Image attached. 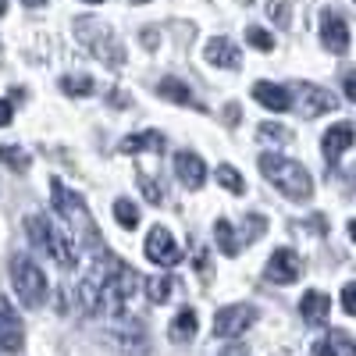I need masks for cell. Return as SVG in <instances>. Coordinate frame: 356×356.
Listing matches in <instances>:
<instances>
[{
	"mask_svg": "<svg viewBox=\"0 0 356 356\" xmlns=\"http://www.w3.org/2000/svg\"><path fill=\"white\" fill-rule=\"evenodd\" d=\"M143 278L132 271L125 260L118 257H100L97 267L89 271L82 282H79V307L89 314V317H100V314H111V317H125L132 296L139 292Z\"/></svg>",
	"mask_w": 356,
	"mask_h": 356,
	"instance_id": "cell-1",
	"label": "cell"
},
{
	"mask_svg": "<svg viewBox=\"0 0 356 356\" xmlns=\"http://www.w3.org/2000/svg\"><path fill=\"white\" fill-rule=\"evenodd\" d=\"M50 196H54V211L57 218H61L68 225V243L75 250H104V235L93 221V214H89V207L82 203V196H75L72 189H65L61 178H50Z\"/></svg>",
	"mask_w": 356,
	"mask_h": 356,
	"instance_id": "cell-2",
	"label": "cell"
},
{
	"mask_svg": "<svg viewBox=\"0 0 356 356\" xmlns=\"http://www.w3.org/2000/svg\"><path fill=\"white\" fill-rule=\"evenodd\" d=\"M260 171H264L267 182H271L275 189H282L289 200H310V193H314L310 171L300 161H289V157H278V154H264L260 157Z\"/></svg>",
	"mask_w": 356,
	"mask_h": 356,
	"instance_id": "cell-3",
	"label": "cell"
},
{
	"mask_svg": "<svg viewBox=\"0 0 356 356\" xmlns=\"http://www.w3.org/2000/svg\"><path fill=\"white\" fill-rule=\"evenodd\" d=\"M25 235H29V243H33L40 253H47L50 260H57V267H68L75 264V246L68 243V235L65 232H57L43 214H33V218H25Z\"/></svg>",
	"mask_w": 356,
	"mask_h": 356,
	"instance_id": "cell-4",
	"label": "cell"
},
{
	"mask_svg": "<svg viewBox=\"0 0 356 356\" xmlns=\"http://www.w3.org/2000/svg\"><path fill=\"white\" fill-rule=\"evenodd\" d=\"M75 36H79L89 50H93L100 61H107L111 68H122V65H125V47L118 43V36L111 33L104 22H97V18H79V22H75Z\"/></svg>",
	"mask_w": 356,
	"mask_h": 356,
	"instance_id": "cell-5",
	"label": "cell"
},
{
	"mask_svg": "<svg viewBox=\"0 0 356 356\" xmlns=\"http://www.w3.org/2000/svg\"><path fill=\"white\" fill-rule=\"evenodd\" d=\"M11 282H15L18 300H22L29 310L43 307V300H47V275L40 271V264H36V260L18 257V260L11 264Z\"/></svg>",
	"mask_w": 356,
	"mask_h": 356,
	"instance_id": "cell-6",
	"label": "cell"
},
{
	"mask_svg": "<svg viewBox=\"0 0 356 356\" xmlns=\"http://www.w3.org/2000/svg\"><path fill=\"white\" fill-rule=\"evenodd\" d=\"M289 107H296L303 118H317V114L335 107V97L321 86H303L300 82V86H289Z\"/></svg>",
	"mask_w": 356,
	"mask_h": 356,
	"instance_id": "cell-7",
	"label": "cell"
},
{
	"mask_svg": "<svg viewBox=\"0 0 356 356\" xmlns=\"http://www.w3.org/2000/svg\"><path fill=\"white\" fill-rule=\"evenodd\" d=\"M253 321H257V307H246V303L225 307L214 317V339H239Z\"/></svg>",
	"mask_w": 356,
	"mask_h": 356,
	"instance_id": "cell-8",
	"label": "cell"
},
{
	"mask_svg": "<svg viewBox=\"0 0 356 356\" xmlns=\"http://www.w3.org/2000/svg\"><path fill=\"white\" fill-rule=\"evenodd\" d=\"M300 271H303V260L296 257V250H289V246H282V250H275L271 257H267V282H275V285H292L296 278H300Z\"/></svg>",
	"mask_w": 356,
	"mask_h": 356,
	"instance_id": "cell-9",
	"label": "cell"
},
{
	"mask_svg": "<svg viewBox=\"0 0 356 356\" xmlns=\"http://www.w3.org/2000/svg\"><path fill=\"white\" fill-rule=\"evenodd\" d=\"M146 257H150L157 267H175V264H182V250L175 246L171 239V232L168 228H150V235H146Z\"/></svg>",
	"mask_w": 356,
	"mask_h": 356,
	"instance_id": "cell-10",
	"label": "cell"
},
{
	"mask_svg": "<svg viewBox=\"0 0 356 356\" xmlns=\"http://www.w3.org/2000/svg\"><path fill=\"white\" fill-rule=\"evenodd\" d=\"M321 43L328 47L332 54H346L349 50V25H346L342 15H335V11L321 15Z\"/></svg>",
	"mask_w": 356,
	"mask_h": 356,
	"instance_id": "cell-11",
	"label": "cell"
},
{
	"mask_svg": "<svg viewBox=\"0 0 356 356\" xmlns=\"http://www.w3.org/2000/svg\"><path fill=\"white\" fill-rule=\"evenodd\" d=\"M22 339H25L22 317L15 314V307L4 300V296H0V349H4V353H18Z\"/></svg>",
	"mask_w": 356,
	"mask_h": 356,
	"instance_id": "cell-12",
	"label": "cell"
},
{
	"mask_svg": "<svg viewBox=\"0 0 356 356\" xmlns=\"http://www.w3.org/2000/svg\"><path fill=\"white\" fill-rule=\"evenodd\" d=\"M175 175H178V182H182L186 189H200V186L207 182L203 161H200L196 154H189V150H182V154L175 157Z\"/></svg>",
	"mask_w": 356,
	"mask_h": 356,
	"instance_id": "cell-13",
	"label": "cell"
},
{
	"mask_svg": "<svg viewBox=\"0 0 356 356\" xmlns=\"http://www.w3.org/2000/svg\"><path fill=\"white\" fill-rule=\"evenodd\" d=\"M349 146H353V125H349V122L332 125L328 132H324V161L335 164V161L349 150Z\"/></svg>",
	"mask_w": 356,
	"mask_h": 356,
	"instance_id": "cell-14",
	"label": "cell"
},
{
	"mask_svg": "<svg viewBox=\"0 0 356 356\" xmlns=\"http://www.w3.org/2000/svg\"><path fill=\"white\" fill-rule=\"evenodd\" d=\"M253 100L264 104L267 111H289V89L285 86H275V82H257L253 86Z\"/></svg>",
	"mask_w": 356,
	"mask_h": 356,
	"instance_id": "cell-15",
	"label": "cell"
},
{
	"mask_svg": "<svg viewBox=\"0 0 356 356\" xmlns=\"http://www.w3.org/2000/svg\"><path fill=\"white\" fill-rule=\"evenodd\" d=\"M300 314L307 317V324H324V317L332 314V300L324 292L310 289V292H303V300H300Z\"/></svg>",
	"mask_w": 356,
	"mask_h": 356,
	"instance_id": "cell-16",
	"label": "cell"
},
{
	"mask_svg": "<svg viewBox=\"0 0 356 356\" xmlns=\"http://www.w3.org/2000/svg\"><path fill=\"white\" fill-rule=\"evenodd\" d=\"M157 93H161L164 100H175V104H182V107H196V111H203V104L196 100V93H193V89H189L186 82H178V79H161Z\"/></svg>",
	"mask_w": 356,
	"mask_h": 356,
	"instance_id": "cell-17",
	"label": "cell"
},
{
	"mask_svg": "<svg viewBox=\"0 0 356 356\" xmlns=\"http://www.w3.org/2000/svg\"><path fill=\"white\" fill-rule=\"evenodd\" d=\"M207 61L218 65V68H239V50H235V43H228L225 36H218V40L207 43Z\"/></svg>",
	"mask_w": 356,
	"mask_h": 356,
	"instance_id": "cell-18",
	"label": "cell"
},
{
	"mask_svg": "<svg viewBox=\"0 0 356 356\" xmlns=\"http://www.w3.org/2000/svg\"><path fill=\"white\" fill-rule=\"evenodd\" d=\"M122 154H164V136L161 132H139L122 139Z\"/></svg>",
	"mask_w": 356,
	"mask_h": 356,
	"instance_id": "cell-19",
	"label": "cell"
},
{
	"mask_svg": "<svg viewBox=\"0 0 356 356\" xmlns=\"http://www.w3.org/2000/svg\"><path fill=\"white\" fill-rule=\"evenodd\" d=\"M196 328H200V324H196V314L193 310H182V314H178L175 321H171V342H193L196 339Z\"/></svg>",
	"mask_w": 356,
	"mask_h": 356,
	"instance_id": "cell-20",
	"label": "cell"
},
{
	"mask_svg": "<svg viewBox=\"0 0 356 356\" xmlns=\"http://www.w3.org/2000/svg\"><path fill=\"white\" fill-rule=\"evenodd\" d=\"M339 349H342L346 356H353V346H349V335H346V332H332L328 339H321V342L314 346V356H339Z\"/></svg>",
	"mask_w": 356,
	"mask_h": 356,
	"instance_id": "cell-21",
	"label": "cell"
},
{
	"mask_svg": "<svg viewBox=\"0 0 356 356\" xmlns=\"http://www.w3.org/2000/svg\"><path fill=\"white\" fill-rule=\"evenodd\" d=\"M146 285V296H150V303H168L171 300V296H175V289H178V282L175 278H146L143 282Z\"/></svg>",
	"mask_w": 356,
	"mask_h": 356,
	"instance_id": "cell-22",
	"label": "cell"
},
{
	"mask_svg": "<svg viewBox=\"0 0 356 356\" xmlns=\"http://www.w3.org/2000/svg\"><path fill=\"white\" fill-rule=\"evenodd\" d=\"M214 232H218V246H221L225 257H235V253H239V239H235V228H232L225 218H218Z\"/></svg>",
	"mask_w": 356,
	"mask_h": 356,
	"instance_id": "cell-23",
	"label": "cell"
},
{
	"mask_svg": "<svg viewBox=\"0 0 356 356\" xmlns=\"http://www.w3.org/2000/svg\"><path fill=\"white\" fill-rule=\"evenodd\" d=\"M114 218L122 228H136L139 225V207L132 200H114Z\"/></svg>",
	"mask_w": 356,
	"mask_h": 356,
	"instance_id": "cell-24",
	"label": "cell"
},
{
	"mask_svg": "<svg viewBox=\"0 0 356 356\" xmlns=\"http://www.w3.org/2000/svg\"><path fill=\"white\" fill-rule=\"evenodd\" d=\"M0 164H8V168H15V171H29L33 157H29L25 150H18V146H0Z\"/></svg>",
	"mask_w": 356,
	"mask_h": 356,
	"instance_id": "cell-25",
	"label": "cell"
},
{
	"mask_svg": "<svg viewBox=\"0 0 356 356\" xmlns=\"http://www.w3.org/2000/svg\"><path fill=\"white\" fill-rule=\"evenodd\" d=\"M61 89L72 93V97H89V93H93V79H89V75H65Z\"/></svg>",
	"mask_w": 356,
	"mask_h": 356,
	"instance_id": "cell-26",
	"label": "cell"
},
{
	"mask_svg": "<svg viewBox=\"0 0 356 356\" xmlns=\"http://www.w3.org/2000/svg\"><path fill=\"white\" fill-rule=\"evenodd\" d=\"M218 182H221L228 193H246V182L239 178V171H235L232 164H221V168H218Z\"/></svg>",
	"mask_w": 356,
	"mask_h": 356,
	"instance_id": "cell-27",
	"label": "cell"
},
{
	"mask_svg": "<svg viewBox=\"0 0 356 356\" xmlns=\"http://www.w3.org/2000/svg\"><path fill=\"white\" fill-rule=\"evenodd\" d=\"M139 186H143L146 200L161 207V200H164V186H157V182H154V178H150V171H139Z\"/></svg>",
	"mask_w": 356,
	"mask_h": 356,
	"instance_id": "cell-28",
	"label": "cell"
},
{
	"mask_svg": "<svg viewBox=\"0 0 356 356\" xmlns=\"http://www.w3.org/2000/svg\"><path fill=\"white\" fill-rule=\"evenodd\" d=\"M260 139H264V143H278V146H285V143H292V132L282 129V125H260Z\"/></svg>",
	"mask_w": 356,
	"mask_h": 356,
	"instance_id": "cell-29",
	"label": "cell"
},
{
	"mask_svg": "<svg viewBox=\"0 0 356 356\" xmlns=\"http://www.w3.org/2000/svg\"><path fill=\"white\" fill-rule=\"evenodd\" d=\"M264 232H267V221H264L260 214H250V218H246V225H243V239H246V243H253V239H260Z\"/></svg>",
	"mask_w": 356,
	"mask_h": 356,
	"instance_id": "cell-30",
	"label": "cell"
},
{
	"mask_svg": "<svg viewBox=\"0 0 356 356\" xmlns=\"http://www.w3.org/2000/svg\"><path fill=\"white\" fill-rule=\"evenodd\" d=\"M246 40H250V43H253L257 50H275V40L267 36L260 25H250V29H246Z\"/></svg>",
	"mask_w": 356,
	"mask_h": 356,
	"instance_id": "cell-31",
	"label": "cell"
},
{
	"mask_svg": "<svg viewBox=\"0 0 356 356\" xmlns=\"http://www.w3.org/2000/svg\"><path fill=\"white\" fill-rule=\"evenodd\" d=\"M267 15H271L278 25H289V4H285V0H271V8H267Z\"/></svg>",
	"mask_w": 356,
	"mask_h": 356,
	"instance_id": "cell-32",
	"label": "cell"
},
{
	"mask_svg": "<svg viewBox=\"0 0 356 356\" xmlns=\"http://www.w3.org/2000/svg\"><path fill=\"white\" fill-rule=\"evenodd\" d=\"M342 310L346 314H356V285H342Z\"/></svg>",
	"mask_w": 356,
	"mask_h": 356,
	"instance_id": "cell-33",
	"label": "cell"
},
{
	"mask_svg": "<svg viewBox=\"0 0 356 356\" xmlns=\"http://www.w3.org/2000/svg\"><path fill=\"white\" fill-rule=\"evenodd\" d=\"M225 125H228V129L239 125V104H228V107H225Z\"/></svg>",
	"mask_w": 356,
	"mask_h": 356,
	"instance_id": "cell-34",
	"label": "cell"
},
{
	"mask_svg": "<svg viewBox=\"0 0 356 356\" xmlns=\"http://www.w3.org/2000/svg\"><path fill=\"white\" fill-rule=\"evenodd\" d=\"M11 118H15V114H11V104H8V100H0V129H8V125H11Z\"/></svg>",
	"mask_w": 356,
	"mask_h": 356,
	"instance_id": "cell-35",
	"label": "cell"
},
{
	"mask_svg": "<svg viewBox=\"0 0 356 356\" xmlns=\"http://www.w3.org/2000/svg\"><path fill=\"white\" fill-rule=\"evenodd\" d=\"M342 89H346V100H353V97H356V89H353V72H346V79H342Z\"/></svg>",
	"mask_w": 356,
	"mask_h": 356,
	"instance_id": "cell-36",
	"label": "cell"
},
{
	"mask_svg": "<svg viewBox=\"0 0 356 356\" xmlns=\"http://www.w3.org/2000/svg\"><path fill=\"white\" fill-rule=\"evenodd\" d=\"M221 356H250V353H246V346H228Z\"/></svg>",
	"mask_w": 356,
	"mask_h": 356,
	"instance_id": "cell-37",
	"label": "cell"
},
{
	"mask_svg": "<svg viewBox=\"0 0 356 356\" xmlns=\"http://www.w3.org/2000/svg\"><path fill=\"white\" fill-rule=\"evenodd\" d=\"M22 4H29V8H43V4H50V0H22Z\"/></svg>",
	"mask_w": 356,
	"mask_h": 356,
	"instance_id": "cell-38",
	"label": "cell"
},
{
	"mask_svg": "<svg viewBox=\"0 0 356 356\" xmlns=\"http://www.w3.org/2000/svg\"><path fill=\"white\" fill-rule=\"evenodd\" d=\"M8 11V0H0V15H4Z\"/></svg>",
	"mask_w": 356,
	"mask_h": 356,
	"instance_id": "cell-39",
	"label": "cell"
},
{
	"mask_svg": "<svg viewBox=\"0 0 356 356\" xmlns=\"http://www.w3.org/2000/svg\"><path fill=\"white\" fill-rule=\"evenodd\" d=\"M132 4H150V0H132Z\"/></svg>",
	"mask_w": 356,
	"mask_h": 356,
	"instance_id": "cell-40",
	"label": "cell"
},
{
	"mask_svg": "<svg viewBox=\"0 0 356 356\" xmlns=\"http://www.w3.org/2000/svg\"><path fill=\"white\" fill-rule=\"evenodd\" d=\"M89 4H97V0H89Z\"/></svg>",
	"mask_w": 356,
	"mask_h": 356,
	"instance_id": "cell-41",
	"label": "cell"
}]
</instances>
